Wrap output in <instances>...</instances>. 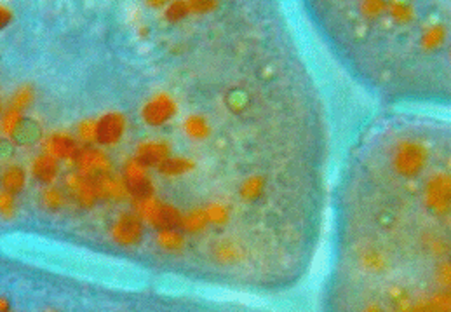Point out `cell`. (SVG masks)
<instances>
[{
	"mask_svg": "<svg viewBox=\"0 0 451 312\" xmlns=\"http://www.w3.org/2000/svg\"><path fill=\"white\" fill-rule=\"evenodd\" d=\"M450 173L442 116L389 110L359 129L333 191L330 309H448Z\"/></svg>",
	"mask_w": 451,
	"mask_h": 312,
	"instance_id": "1",
	"label": "cell"
},
{
	"mask_svg": "<svg viewBox=\"0 0 451 312\" xmlns=\"http://www.w3.org/2000/svg\"><path fill=\"white\" fill-rule=\"evenodd\" d=\"M2 131L16 147L21 149L35 147L44 138L41 122L11 109H6L2 114Z\"/></svg>",
	"mask_w": 451,
	"mask_h": 312,
	"instance_id": "2",
	"label": "cell"
},
{
	"mask_svg": "<svg viewBox=\"0 0 451 312\" xmlns=\"http://www.w3.org/2000/svg\"><path fill=\"white\" fill-rule=\"evenodd\" d=\"M178 116V104L169 93H157L145 101L140 109V117L148 128H164Z\"/></svg>",
	"mask_w": 451,
	"mask_h": 312,
	"instance_id": "3",
	"label": "cell"
},
{
	"mask_svg": "<svg viewBox=\"0 0 451 312\" xmlns=\"http://www.w3.org/2000/svg\"><path fill=\"white\" fill-rule=\"evenodd\" d=\"M30 173L37 183L49 187V185H53L59 176V161L54 159V157L49 156L47 152L41 154V156L35 157L34 163H31Z\"/></svg>",
	"mask_w": 451,
	"mask_h": 312,
	"instance_id": "4",
	"label": "cell"
},
{
	"mask_svg": "<svg viewBox=\"0 0 451 312\" xmlns=\"http://www.w3.org/2000/svg\"><path fill=\"white\" fill-rule=\"evenodd\" d=\"M77 150V140L69 133H53L46 140V152L58 161H72Z\"/></svg>",
	"mask_w": 451,
	"mask_h": 312,
	"instance_id": "5",
	"label": "cell"
},
{
	"mask_svg": "<svg viewBox=\"0 0 451 312\" xmlns=\"http://www.w3.org/2000/svg\"><path fill=\"white\" fill-rule=\"evenodd\" d=\"M0 187L4 192L19 196L26 187V169L19 164L7 166L0 175Z\"/></svg>",
	"mask_w": 451,
	"mask_h": 312,
	"instance_id": "6",
	"label": "cell"
},
{
	"mask_svg": "<svg viewBox=\"0 0 451 312\" xmlns=\"http://www.w3.org/2000/svg\"><path fill=\"white\" fill-rule=\"evenodd\" d=\"M66 203H69V199H66L65 191L53 187V185H49V187L41 193V206L49 213L63 211Z\"/></svg>",
	"mask_w": 451,
	"mask_h": 312,
	"instance_id": "7",
	"label": "cell"
},
{
	"mask_svg": "<svg viewBox=\"0 0 451 312\" xmlns=\"http://www.w3.org/2000/svg\"><path fill=\"white\" fill-rule=\"evenodd\" d=\"M35 100V89L31 84H23L21 88H18L14 91V94L11 96L9 105L7 109L16 110V112H23L25 114L26 109H30L31 104Z\"/></svg>",
	"mask_w": 451,
	"mask_h": 312,
	"instance_id": "8",
	"label": "cell"
},
{
	"mask_svg": "<svg viewBox=\"0 0 451 312\" xmlns=\"http://www.w3.org/2000/svg\"><path fill=\"white\" fill-rule=\"evenodd\" d=\"M188 14H192V11L187 0H171L164 9V19L169 23H180Z\"/></svg>",
	"mask_w": 451,
	"mask_h": 312,
	"instance_id": "9",
	"label": "cell"
},
{
	"mask_svg": "<svg viewBox=\"0 0 451 312\" xmlns=\"http://www.w3.org/2000/svg\"><path fill=\"white\" fill-rule=\"evenodd\" d=\"M16 215V196L0 191V218L11 220Z\"/></svg>",
	"mask_w": 451,
	"mask_h": 312,
	"instance_id": "10",
	"label": "cell"
},
{
	"mask_svg": "<svg viewBox=\"0 0 451 312\" xmlns=\"http://www.w3.org/2000/svg\"><path fill=\"white\" fill-rule=\"evenodd\" d=\"M190 11L196 14H208L218 7V0H187Z\"/></svg>",
	"mask_w": 451,
	"mask_h": 312,
	"instance_id": "11",
	"label": "cell"
},
{
	"mask_svg": "<svg viewBox=\"0 0 451 312\" xmlns=\"http://www.w3.org/2000/svg\"><path fill=\"white\" fill-rule=\"evenodd\" d=\"M16 145L7 136L0 138V161H9L14 156Z\"/></svg>",
	"mask_w": 451,
	"mask_h": 312,
	"instance_id": "12",
	"label": "cell"
},
{
	"mask_svg": "<svg viewBox=\"0 0 451 312\" xmlns=\"http://www.w3.org/2000/svg\"><path fill=\"white\" fill-rule=\"evenodd\" d=\"M11 21H13V11L4 6V4H0V30L7 29Z\"/></svg>",
	"mask_w": 451,
	"mask_h": 312,
	"instance_id": "13",
	"label": "cell"
},
{
	"mask_svg": "<svg viewBox=\"0 0 451 312\" xmlns=\"http://www.w3.org/2000/svg\"><path fill=\"white\" fill-rule=\"evenodd\" d=\"M169 2H171V0H145V4L150 9H161V7L168 6Z\"/></svg>",
	"mask_w": 451,
	"mask_h": 312,
	"instance_id": "14",
	"label": "cell"
},
{
	"mask_svg": "<svg viewBox=\"0 0 451 312\" xmlns=\"http://www.w3.org/2000/svg\"><path fill=\"white\" fill-rule=\"evenodd\" d=\"M11 307V303L6 298H0V311H7Z\"/></svg>",
	"mask_w": 451,
	"mask_h": 312,
	"instance_id": "15",
	"label": "cell"
},
{
	"mask_svg": "<svg viewBox=\"0 0 451 312\" xmlns=\"http://www.w3.org/2000/svg\"><path fill=\"white\" fill-rule=\"evenodd\" d=\"M4 110H6V109H4V105L0 104V116H2V114H4Z\"/></svg>",
	"mask_w": 451,
	"mask_h": 312,
	"instance_id": "16",
	"label": "cell"
}]
</instances>
